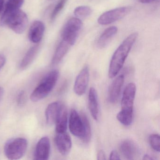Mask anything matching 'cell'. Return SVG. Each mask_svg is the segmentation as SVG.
Here are the masks:
<instances>
[{
  "instance_id": "obj_1",
  "label": "cell",
  "mask_w": 160,
  "mask_h": 160,
  "mask_svg": "<svg viewBox=\"0 0 160 160\" xmlns=\"http://www.w3.org/2000/svg\"><path fill=\"white\" fill-rule=\"evenodd\" d=\"M138 37L137 32L130 34L120 45L112 56L108 69L109 78L115 77L120 71Z\"/></svg>"
},
{
  "instance_id": "obj_2",
  "label": "cell",
  "mask_w": 160,
  "mask_h": 160,
  "mask_svg": "<svg viewBox=\"0 0 160 160\" xmlns=\"http://www.w3.org/2000/svg\"><path fill=\"white\" fill-rule=\"evenodd\" d=\"M136 92V87L133 83H130L125 87L122 98L121 110L117 118L123 125L129 126L133 120V103Z\"/></svg>"
},
{
  "instance_id": "obj_3",
  "label": "cell",
  "mask_w": 160,
  "mask_h": 160,
  "mask_svg": "<svg viewBox=\"0 0 160 160\" xmlns=\"http://www.w3.org/2000/svg\"><path fill=\"white\" fill-rule=\"evenodd\" d=\"M28 24V18L26 13L20 10H4L2 16L0 25L7 27L17 34L23 33Z\"/></svg>"
},
{
  "instance_id": "obj_4",
  "label": "cell",
  "mask_w": 160,
  "mask_h": 160,
  "mask_svg": "<svg viewBox=\"0 0 160 160\" xmlns=\"http://www.w3.org/2000/svg\"><path fill=\"white\" fill-rule=\"evenodd\" d=\"M59 75V72L57 70L48 72L32 92L30 96L31 101L37 102L48 96L56 86Z\"/></svg>"
},
{
  "instance_id": "obj_5",
  "label": "cell",
  "mask_w": 160,
  "mask_h": 160,
  "mask_svg": "<svg viewBox=\"0 0 160 160\" xmlns=\"http://www.w3.org/2000/svg\"><path fill=\"white\" fill-rule=\"evenodd\" d=\"M28 146V140L23 138H12L8 140L4 148L5 156L10 160H18L26 153Z\"/></svg>"
},
{
  "instance_id": "obj_6",
  "label": "cell",
  "mask_w": 160,
  "mask_h": 160,
  "mask_svg": "<svg viewBox=\"0 0 160 160\" xmlns=\"http://www.w3.org/2000/svg\"><path fill=\"white\" fill-rule=\"evenodd\" d=\"M82 27V22L79 18H73L69 19L62 29V40L67 42L71 46L74 45Z\"/></svg>"
},
{
  "instance_id": "obj_7",
  "label": "cell",
  "mask_w": 160,
  "mask_h": 160,
  "mask_svg": "<svg viewBox=\"0 0 160 160\" xmlns=\"http://www.w3.org/2000/svg\"><path fill=\"white\" fill-rule=\"evenodd\" d=\"M132 8L130 7H121L110 10L103 13L98 19L99 24L103 26L109 25L127 15Z\"/></svg>"
},
{
  "instance_id": "obj_8",
  "label": "cell",
  "mask_w": 160,
  "mask_h": 160,
  "mask_svg": "<svg viewBox=\"0 0 160 160\" xmlns=\"http://www.w3.org/2000/svg\"><path fill=\"white\" fill-rule=\"evenodd\" d=\"M70 132L75 136L83 139L85 136V126L81 116L74 109H72L69 118Z\"/></svg>"
},
{
  "instance_id": "obj_9",
  "label": "cell",
  "mask_w": 160,
  "mask_h": 160,
  "mask_svg": "<svg viewBox=\"0 0 160 160\" xmlns=\"http://www.w3.org/2000/svg\"><path fill=\"white\" fill-rule=\"evenodd\" d=\"M89 78V71L88 66H85L77 77L74 86L75 93L78 96H82L86 92L88 88Z\"/></svg>"
},
{
  "instance_id": "obj_10",
  "label": "cell",
  "mask_w": 160,
  "mask_h": 160,
  "mask_svg": "<svg viewBox=\"0 0 160 160\" xmlns=\"http://www.w3.org/2000/svg\"><path fill=\"white\" fill-rule=\"evenodd\" d=\"M50 140L47 137H44L39 140L36 145L34 159L38 160H48L50 155Z\"/></svg>"
},
{
  "instance_id": "obj_11",
  "label": "cell",
  "mask_w": 160,
  "mask_h": 160,
  "mask_svg": "<svg viewBox=\"0 0 160 160\" xmlns=\"http://www.w3.org/2000/svg\"><path fill=\"white\" fill-rule=\"evenodd\" d=\"M55 141L60 153L66 155L70 152L72 147V141L71 137L66 132L57 133Z\"/></svg>"
},
{
  "instance_id": "obj_12",
  "label": "cell",
  "mask_w": 160,
  "mask_h": 160,
  "mask_svg": "<svg viewBox=\"0 0 160 160\" xmlns=\"http://www.w3.org/2000/svg\"><path fill=\"white\" fill-rule=\"evenodd\" d=\"M45 27L42 22L39 20L34 21L30 28L28 38L30 41L34 43L41 42L44 33Z\"/></svg>"
},
{
  "instance_id": "obj_13",
  "label": "cell",
  "mask_w": 160,
  "mask_h": 160,
  "mask_svg": "<svg viewBox=\"0 0 160 160\" xmlns=\"http://www.w3.org/2000/svg\"><path fill=\"white\" fill-rule=\"evenodd\" d=\"M124 80V75H120L112 82L108 92V101L110 103H115L118 101Z\"/></svg>"
},
{
  "instance_id": "obj_14",
  "label": "cell",
  "mask_w": 160,
  "mask_h": 160,
  "mask_svg": "<svg viewBox=\"0 0 160 160\" xmlns=\"http://www.w3.org/2000/svg\"><path fill=\"white\" fill-rule=\"evenodd\" d=\"M62 104L56 102L48 105L45 111L46 120L48 125H52L55 123L59 113Z\"/></svg>"
},
{
  "instance_id": "obj_15",
  "label": "cell",
  "mask_w": 160,
  "mask_h": 160,
  "mask_svg": "<svg viewBox=\"0 0 160 160\" xmlns=\"http://www.w3.org/2000/svg\"><path fill=\"white\" fill-rule=\"evenodd\" d=\"M88 107L92 118L96 121L99 119V106L96 90L93 88H90L88 94Z\"/></svg>"
},
{
  "instance_id": "obj_16",
  "label": "cell",
  "mask_w": 160,
  "mask_h": 160,
  "mask_svg": "<svg viewBox=\"0 0 160 160\" xmlns=\"http://www.w3.org/2000/svg\"><path fill=\"white\" fill-rule=\"evenodd\" d=\"M68 123V114L67 109L64 105H62L59 113L56 122V131L57 133L66 132Z\"/></svg>"
},
{
  "instance_id": "obj_17",
  "label": "cell",
  "mask_w": 160,
  "mask_h": 160,
  "mask_svg": "<svg viewBox=\"0 0 160 160\" xmlns=\"http://www.w3.org/2000/svg\"><path fill=\"white\" fill-rule=\"evenodd\" d=\"M118 29L116 27H111L107 28L98 39L97 46L99 48H103L108 44L111 39L118 32Z\"/></svg>"
},
{
  "instance_id": "obj_18",
  "label": "cell",
  "mask_w": 160,
  "mask_h": 160,
  "mask_svg": "<svg viewBox=\"0 0 160 160\" xmlns=\"http://www.w3.org/2000/svg\"><path fill=\"white\" fill-rule=\"evenodd\" d=\"M120 150L122 155L128 160H133L137 153L136 146L129 139H125L122 142Z\"/></svg>"
},
{
  "instance_id": "obj_19",
  "label": "cell",
  "mask_w": 160,
  "mask_h": 160,
  "mask_svg": "<svg viewBox=\"0 0 160 160\" xmlns=\"http://www.w3.org/2000/svg\"><path fill=\"white\" fill-rule=\"evenodd\" d=\"M40 50V45H36L31 48L24 56L20 64L21 70H25L33 62Z\"/></svg>"
},
{
  "instance_id": "obj_20",
  "label": "cell",
  "mask_w": 160,
  "mask_h": 160,
  "mask_svg": "<svg viewBox=\"0 0 160 160\" xmlns=\"http://www.w3.org/2000/svg\"><path fill=\"white\" fill-rule=\"evenodd\" d=\"M71 46L67 42L62 40L56 49L52 60L53 65L58 63L65 56Z\"/></svg>"
},
{
  "instance_id": "obj_21",
  "label": "cell",
  "mask_w": 160,
  "mask_h": 160,
  "mask_svg": "<svg viewBox=\"0 0 160 160\" xmlns=\"http://www.w3.org/2000/svg\"><path fill=\"white\" fill-rule=\"evenodd\" d=\"M81 117L83 120V122H84L85 132V136L82 140L85 143H88L91 138L92 135L90 123L85 114H81Z\"/></svg>"
},
{
  "instance_id": "obj_22",
  "label": "cell",
  "mask_w": 160,
  "mask_h": 160,
  "mask_svg": "<svg viewBox=\"0 0 160 160\" xmlns=\"http://www.w3.org/2000/svg\"><path fill=\"white\" fill-rule=\"evenodd\" d=\"M92 9L88 6H80L77 7L74 11V14L77 18H84L91 14Z\"/></svg>"
},
{
  "instance_id": "obj_23",
  "label": "cell",
  "mask_w": 160,
  "mask_h": 160,
  "mask_svg": "<svg viewBox=\"0 0 160 160\" xmlns=\"http://www.w3.org/2000/svg\"><path fill=\"white\" fill-rule=\"evenodd\" d=\"M24 0H8L4 10L11 11L20 9L24 3Z\"/></svg>"
},
{
  "instance_id": "obj_24",
  "label": "cell",
  "mask_w": 160,
  "mask_h": 160,
  "mask_svg": "<svg viewBox=\"0 0 160 160\" xmlns=\"http://www.w3.org/2000/svg\"><path fill=\"white\" fill-rule=\"evenodd\" d=\"M149 142L152 148L159 152L160 149V137L157 134H152L149 137Z\"/></svg>"
},
{
  "instance_id": "obj_25",
  "label": "cell",
  "mask_w": 160,
  "mask_h": 160,
  "mask_svg": "<svg viewBox=\"0 0 160 160\" xmlns=\"http://www.w3.org/2000/svg\"><path fill=\"white\" fill-rule=\"evenodd\" d=\"M67 1V0H60L55 6L54 10L52 11L51 17H50L51 20L53 21V20L56 19L58 15L59 14V13L61 12L62 10L64 8Z\"/></svg>"
},
{
  "instance_id": "obj_26",
  "label": "cell",
  "mask_w": 160,
  "mask_h": 160,
  "mask_svg": "<svg viewBox=\"0 0 160 160\" xmlns=\"http://www.w3.org/2000/svg\"><path fill=\"white\" fill-rule=\"evenodd\" d=\"M27 101V95L24 91L22 90L18 92L17 97V102L19 106H22L26 103Z\"/></svg>"
},
{
  "instance_id": "obj_27",
  "label": "cell",
  "mask_w": 160,
  "mask_h": 160,
  "mask_svg": "<svg viewBox=\"0 0 160 160\" xmlns=\"http://www.w3.org/2000/svg\"><path fill=\"white\" fill-rule=\"evenodd\" d=\"M109 159L110 160H120L119 155L118 152L116 150H113L110 152V155H109Z\"/></svg>"
},
{
  "instance_id": "obj_28",
  "label": "cell",
  "mask_w": 160,
  "mask_h": 160,
  "mask_svg": "<svg viewBox=\"0 0 160 160\" xmlns=\"http://www.w3.org/2000/svg\"><path fill=\"white\" fill-rule=\"evenodd\" d=\"M97 160H106V158L105 153L102 150H100L97 153Z\"/></svg>"
},
{
  "instance_id": "obj_29",
  "label": "cell",
  "mask_w": 160,
  "mask_h": 160,
  "mask_svg": "<svg viewBox=\"0 0 160 160\" xmlns=\"http://www.w3.org/2000/svg\"><path fill=\"white\" fill-rule=\"evenodd\" d=\"M6 59L5 57L3 55H0V70L2 69V67L6 63Z\"/></svg>"
},
{
  "instance_id": "obj_30",
  "label": "cell",
  "mask_w": 160,
  "mask_h": 160,
  "mask_svg": "<svg viewBox=\"0 0 160 160\" xmlns=\"http://www.w3.org/2000/svg\"><path fill=\"white\" fill-rule=\"evenodd\" d=\"M156 158L154 157H152L151 155L149 154H146L143 156V160H156Z\"/></svg>"
},
{
  "instance_id": "obj_31",
  "label": "cell",
  "mask_w": 160,
  "mask_h": 160,
  "mask_svg": "<svg viewBox=\"0 0 160 160\" xmlns=\"http://www.w3.org/2000/svg\"><path fill=\"white\" fill-rule=\"evenodd\" d=\"M139 1L143 3H149L151 2H153L157 1V0H139Z\"/></svg>"
},
{
  "instance_id": "obj_32",
  "label": "cell",
  "mask_w": 160,
  "mask_h": 160,
  "mask_svg": "<svg viewBox=\"0 0 160 160\" xmlns=\"http://www.w3.org/2000/svg\"><path fill=\"white\" fill-rule=\"evenodd\" d=\"M3 94H4V90L3 88L0 87V102L3 97Z\"/></svg>"
},
{
  "instance_id": "obj_33",
  "label": "cell",
  "mask_w": 160,
  "mask_h": 160,
  "mask_svg": "<svg viewBox=\"0 0 160 160\" xmlns=\"http://www.w3.org/2000/svg\"><path fill=\"white\" fill-rule=\"evenodd\" d=\"M4 4V0H0V13L2 10Z\"/></svg>"
}]
</instances>
